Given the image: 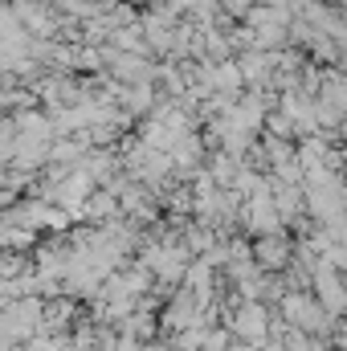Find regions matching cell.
Masks as SVG:
<instances>
[{
	"instance_id": "cell-1",
	"label": "cell",
	"mask_w": 347,
	"mask_h": 351,
	"mask_svg": "<svg viewBox=\"0 0 347 351\" xmlns=\"http://www.w3.org/2000/svg\"><path fill=\"white\" fill-rule=\"evenodd\" d=\"M270 331H274L270 306L261 298H237V306L229 311V335L233 339H246V343H254L261 351V343L270 339Z\"/></svg>"
},
{
	"instance_id": "cell-2",
	"label": "cell",
	"mask_w": 347,
	"mask_h": 351,
	"mask_svg": "<svg viewBox=\"0 0 347 351\" xmlns=\"http://www.w3.org/2000/svg\"><path fill=\"white\" fill-rule=\"evenodd\" d=\"M250 258L261 274H282L286 265L294 262V245L286 237V229H274V233H258V241L250 245Z\"/></svg>"
}]
</instances>
